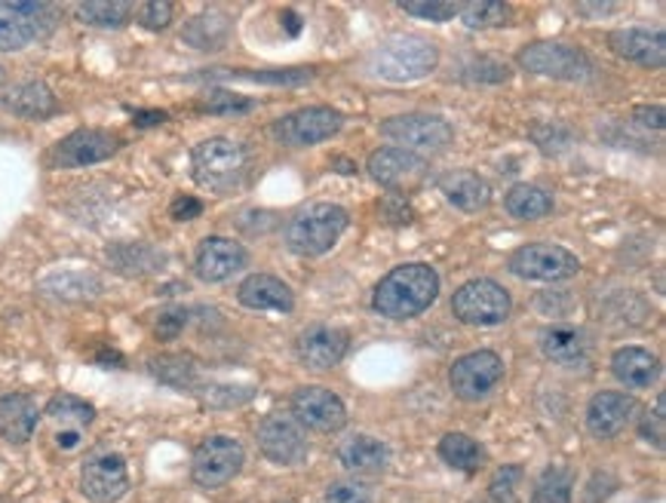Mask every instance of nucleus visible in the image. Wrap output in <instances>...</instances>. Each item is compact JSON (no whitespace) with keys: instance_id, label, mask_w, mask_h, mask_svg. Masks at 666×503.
I'll use <instances>...</instances> for the list:
<instances>
[{"instance_id":"nucleus-39","label":"nucleus","mask_w":666,"mask_h":503,"mask_svg":"<svg viewBox=\"0 0 666 503\" xmlns=\"http://www.w3.org/2000/svg\"><path fill=\"white\" fill-rule=\"evenodd\" d=\"M461 22L467 28H498L510 22V7L501 0H477L461 7Z\"/></svg>"},{"instance_id":"nucleus-34","label":"nucleus","mask_w":666,"mask_h":503,"mask_svg":"<svg viewBox=\"0 0 666 503\" xmlns=\"http://www.w3.org/2000/svg\"><path fill=\"white\" fill-rule=\"evenodd\" d=\"M74 13L83 25L123 28L133 16V3H126V0H90V3H78Z\"/></svg>"},{"instance_id":"nucleus-22","label":"nucleus","mask_w":666,"mask_h":503,"mask_svg":"<svg viewBox=\"0 0 666 503\" xmlns=\"http://www.w3.org/2000/svg\"><path fill=\"white\" fill-rule=\"evenodd\" d=\"M243 307L249 310H274V314H293L295 295L283 279L270 277V274H253L249 279H243L237 289Z\"/></svg>"},{"instance_id":"nucleus-3","label":"nucleus","mask_w":666,"mask_h":503,"mask_svg":"<svg viewBox=\"0 0 666 503\" xmlns=\"http://www.w3.org/2000/svg\"><path fill=\"white\" fill-rule=\"evenodd\" d=\"M350 225V215L338 203H310L286 227V246L301 258H317L332 249Z\"/></svg>"},{"instance_id":"nucleus-8","label":"nucleus","mask_w":666,"mask_h":503,"mask_svg":"<svg viewBox=\"0 0 666 503\" xmlns=\"http://www.w3.org/2000/svg\"><path fill=\"white\" fill-rule=\"evenodd\" d=\"M510 310L513 301L494 279H470L452 298V314L467 326H501Z\"/></svg>"},{"instance_id":"nucleus-29","label":"nucleus","mask_w":666,"mask_h":503,"mask_svg":"<svg viewBox=\"0 0 666 503\" xmlns=\"http://www.w3.org/2000/svg\"><path fill=\"white\" fill-rule=\"evenodd\" d=\"M338 461L350 473H381L390 461V451L381 439L375 437H350L338 445Z\"/></svg>"},{"instance_id":"nucleus-19","label":"nucleus","mask_w":666,"mask_h":503,"mask_svg":"<svg viewBox=\"0 0 666 503\" xmlns=\"http://www.w3.org/2000/svg\"><path fill=\"white\" fill-rule=\"evenodd\" d=\"M249 261V255L237 239L227 237H206L194 258V270L203 283H225L234 274H240Z\"/></svg>"},{"instance_id":"nucleus-24","label":"nucleus","mask_w":666,"mask_h":503,"mask_svg":"<svg viewBox=\"0 0 666 503\" xmlns=\"http://www.w3.org/2000/svg\"><path fill=\"white\" fill-rule=\"evenodd\" d=\"M38 402L25 393H10V397L0 399V437L13 445H22L28 439L34 437V427H38Z\"/></svg>"},{"instance_id":"nucleus-51","label":"nucleus","mask_w":666,"mask_h":503,"mask_svg":"<svg viewBox=\"0 0 666 503\" xmlns=\"http://www.w3.org/2000/svg\"><path fill=\"white\" fill-rule=\"evenodd\" d=\"M636 120L645 126H654V130H664V107H636Z\"/></svg>"},{"instance_id":"nucleus-2","label":"nucleus","mask_w":666,"mask_h":503,"mask_svg":"<svg viewBox=\"0 0 666 503\" xmlns=\"http://www.w3.org/2000/svg\"><path fill=\"white\" fill-rule=\"evenodd\" d=\"M246 170H249L246 147L234 138H225V135L206 138L191 154L194 182L206 191H215V194H234L246 182Z\"/></svg>"},{"instance_id":"nucleus-32","label":"nucleus","mask_w":666,"mask_h":503,"mask_svg":"<svg viewBox=\"0 0 666 503\" xmlns=\"http://www.w3.org/2000/svg\"><path fill=\"white\" fill-rule=\"evenodd\" d=\"M440 458L461 473H477L485 464V451L477 439H470L467 433H445L440 439Z\"/></svg>"},{"instance_id":"nucleus-9","label":"nucleus","mask_w":666,"mask_h":503,"mask_svg":"<svg viewBox=\"0 0 666 503\" xmlns=\"http://www.w3.org/2000/svg\"><path fill=\"white\" fill-rule=\"evenodd\" d=\"M246 461V451L237 439L230 437H209L203 439L194 461H191V479L206 491H215L227 485L230 479L237 476Z\"/></svg>"},{"instance_id":"nucleus-44","label":"nucleus","mask_w":666,"mask_h":503,"mask_svg":"<svg viewBox=\"0 0 666 503\" xmlns=\"http://www.w3.org/2000/svg\"><path fill=\"white\" fill-rule=\"evenodd\" d=\"M402 10L414 19H427V22H449L454 16H461L464 3H400Z\"/></svg>"},{"instance_id":"nucleus-55","label":"nucleus","mask_w":666,"mask_h":503,"mask_svg":"<svg viewBox=\"0 0 666 503\" xmlns=\"http://www.w3.org/2000/svg\"><path fill=\"white\" fill-rule=\"evenodd\" d=\"M0 78H3V68H0Z\"/></svg>"},{"instance_id":"nucleus-7","label":"nucleus","mask_w":666,"mask_h":503,"mask_svg":"<svg viewBox=\"0 0 666 503\" xmlns=\"http://www.w3.org/2000/svg\"><path fill=\"white\" fill-rule=\"evenodd\" d=\"M381 135L397 142L402 151H424V154H440L454 142V130L449 120L437 114H400L381 123Z\"/></svg>"},{"instance_id":"nucleus-45","label":"nucleus","mask_w":666,"mask_h":503,"mask_svg":"<svg viewBox=\"0 0 666 503\" xmlns=\"http://www.w3.org/2000/svg\"><path fill=\"white\" fill-rule=\"evenodd\" d=\"M639 433L645 442H652L654 449H664V437H666V411H664V397H657V406L654 411H645L642 418Z\"/></svg>"},{"instance_id":"nucleus-12","label":"nucleus","mask_w":666,"mask_h":503,"mask_svg":"<svg viewBox=\"0 0 666 503\" xmlns=\"http://www.w3.org/2000/svg\"><path fill=\"white\" fill-rule=\"evenodd\" d=\"M123 147V138L107 130H78L65 135L59 145L50 151V166L53 170H78V166H95L105 163Z\"/></svg>"},{"instance_id":"nucleus-33","label":"nucleus","mask_w":666,"mask_h":503,"mask_svg":"<svg viewBox=\"0 0 666 503\" xmlns=\"http://www.w3.org/2000/svg\"><path fill=\"white\" fill-rule=\"evenodd\" d=\"M506 213L522 222H541L553 213V197L534 185H516L506 194Z\"/></svg>"},{"instance_id":"nucleus-46","label":"nucleus","mask_w":666,"mask_h":503,"mask_svg":"<svg viewBox=\"0 0 666 503\" xmlns=\"http://www.w3.org/2000/svg\"><path fill=\"white\" fill-rule=\"evenodd\" d=\"M201 399L209 406V409H234V406H243V402H249L253 399V387L249 390H240L237 393V387L230 390L225 384H215L209 390H203Z\"/></svg>"},{"instance_id":"nucleus-35","label":"nucleus","mask_w":666,"mask_h":503,"mask_svg":"<svg viewBox=\"0 0 666 503\" xmlns=\"http://www.w3.org/2000/svg\"><path fill=\"white\" fill-rule=\"evenodd\" d=\"M47 418L55 421V424H71L78 433L83 427H90L95 421V409L81 397H71V393H59V397L50 399L47 406Z\"/></svg>"},{"instance_id":"nucleus-54","label":"nucleus","mask_w":666,"mask_h":503,"mask_svg":"<svg viewBox=\"0 0 666 503\" xmlns=\"http://www.w3.org/2000/svg\"><path fill=\"white\" fill-rule=\"evenodd\" d=\"M283 25L289 28L293 38H298V34H301V16L295 13V10H286V13H283Z\"/></svg>"},{"instance_id":"nucleus-26","label":"nucleus","mask_w":666,"mask_h":503,"mask_svg":"<svg viewBox=\"0 0 666 503\" xmlns=\"http://www.w3.org/2000/svg\"><path fill=\"white\" fill-rule=\"evenodd\" d=\"M107 265L114 267L123 277H145L157 274L166 265V255L151 243H114L107 246Z\"/></svg>"},{"instance_id":"nucleus-15","label":"nucleus","mask_w":666,"mask_h":503,"mask_svg":"<svg viewBox=\"0 0 666 503\" xmlns=\"http://www.w3.org/2000/svg\"><path fill=\"white\" fill-rule=\"evenodd\" d=\"M81 491L93 503H117L130 491V470L117 451H102L83 461Z\"/></svg>"},{"instance_id":"nucleus-5","label":"nucleus","mask_w":666,"mask_h":503,"mask_svg":"<svg viewBox=\"0 0 666 503\" xmlns=\"http://www.w3.org/2000/svg\"><path fill=\"white\" fill-rule=\"evenodd\" d=\"M59 25L53 3L0 0V53H19L38 40L50 38Z\"/></svg>"},{"instance_id":"nucleus-11","label":"nucleus","mask_w":666,"mask_h":503,"mask_svg":"<svg viewBox=\"0 0 666 503\" xmlns=\"http://www.w3.org/2000/svg\"><path fill=\"white\" fill-rule=\"evenodd\" d=\"M295 424L310 433H326L332 437L338 430H345L347 409L341 399L335 397L326 387H298L289 402Z\"/></svg>"},{"instance_id":"nucleus-40","label":"nucleus","mask_w":666,"mask_h":503,"mask_svg":"<svg viewBox=\"0 0 666 503\" xmlns=\"http://www.w3.org/2000/svg\"><path fill=\"white\" fill-rule=\"evenodd\" d=\"M522 466H501L498 473L489 482V494H492L494 503H522L520 497V485H522Z\"/></svg>"},{"instance_id":"nucleus-37","label":"nucleus","mask_w":666,"mask_h":503,"mask_svg":"<svg viewBox=\"0 0 666 503\" xmlns=\"http://www.w3.org/2000/svg\"><path fill=\"white\" fill-rule=\"evenodd\" d=\"M41 289L55 298H65V301H86L102 291V283L90 274H59V277L47 279Z\"/></svg>"},{"instance_id":"nucleus-23","label":"nucleus","mask_w":666,"mask_h":503,"mask_svg":"<svg viewBox=\"0 0 666 503\" xmlns=\"http://www.w3.org/2000/svg\"><path fill=\"white\" fill-rule=\"evenodd\" d=\"M0 105L7 111H13L16 117L25 120H47L53 117L59 111L53 90L43 83V80H25V83H16L13 90L0 95Z\"/></svg>"},{"instance_id":"nucleus-6","label":"nucleus","mask_w":666,"mask_h":503,"mask_svg":"<svg viewBox=\"0 0 666 503\" xmlns=\"http://www.w3.org/2000/svg\"><path fill=\"white\" fill-rule=\"evenodd\" d=\"M516 62L532 74L553 80H590L593 78V62L584 50L560 43V40H541V43H529L525 50H520Z\"/></svg>"},{"instance_id":"nucleus-38","label":"nucleus","mask_w":666,"mask_h":503,"mask_svg":"<svg viewBox=\"0 0 666 503\" xmlns=\"http://www.w3.org/2000/svg\"><path fill=\"white\" fill-rule=\"evenodd\" d=\"M213 78L246 80V83H277V86H298L314 78L307 68H280V71H215Z\"/></svg>"},{"instance_id":"nucleus-17","label":"nucleus","mask_w":666,"mask_h":503,"mask_svg":"<svg viewBox=\"0 0 666 503\" xmlns=\"http://www.w3.org/2000/svg\"><path fill=\"white\" fill-rule=\"evenodd\" d=\"M350 335L338 326H310L298 335L295 353L301 359V366L314 371L335 369L347 357Z\"/></svg>"},{"instance_id":"nucleus-21","label":"nucleus","mask_w":666,"mask_h":503,"mask_svg":"<svg viewBox=\"0 0 666 503\" xmlns=\"http://www.w3.org/2000/svg\"><path fill=\"white\" fill-rule=\"evenodd\" d=\"M366 170L378 185L402 187L424 175V160L412 151H402V147H378V151H372Z\"/></svg>"},{"instance_id":"nucleus-42","label":"nucleus","mask_w":666,"mask_h":503,"mask_svg":"<svg viewBox=\"0 0 666 503\" xmlns=\"http://www.w3.org/2000/svg\"><path fill=\"white\" fill-rule=\"evenodd\" d=\"M467 80H480V83H504L510 80V71H506L504 62H498V59H489V55H480V59H473L470 68L464 71Z\"/></svg>"},{"instance_id":"nucleus-43","label":"nucleus","mask_w":666,"mask_h":503,"mask_svg":"<svg viewBox=\"0 0 666 503\" xmlns=\"http://www.w3.org/2000/svg\"><path fill=\"white\" fill-rule=\"evenodd\" d=\"M326 503H372V491H369V485H362V482L341 479V482L329 485Z\"/></svg>"},{"instance_id":"nucleus-25","label":"nucleus","mask_w":666,"mask_h":503,"mask_svg":"<svg viewBox=\"0 0 666 503\" xmlns=\"http://www.w3.org/2000/svg\"><path fill=\"white\" fill-rule=\"evenodd\" d=\"M440 191L445 194L449 203H454L461 213H480L492 203V187L485 178L467 170H454L440 178Z\"/></svg>"},{"instance_id":"nucleus-18","label":"nucleus","mask_w":666,"mask_h":503,"mask_svg":"<svg viewBox=\"0 0 666 503\" xmlns=\"http://www.w3.org/2000/svg\"><path fill=\"white\" fill-rule=\"evenodd\" d=\"M636 409H639V402L633 397L617 393V390H602L586 406V430L596 439L621 437L626 424L636 418Z\"/></svg>"},{"instance_id":"nucleus-4","label":"nucleus","mask_w":666,"mask_h":503,"mask_svg":"<svg viewBox=\"0 0 666 503\" xmlns=\"http://www.w3.org/2000/svg\"><path fill=\"white\" fill-rule=\"evenodd\" d=\"M440 65V53L430 40L418 34H393L387 38L372 55V68L378 78L390 83H412L433 74Z\"/></svg>"},{"instance_id":"nucleus-27","label":"nucleus","mask_w":666,"mask_h":503,"mask_svg":"<svg viewBox=\"0 0 666 503\" xmlns=\"http://www.w3.org/2000/svg\"><path fill=\"white\" fill-rule=\"evenodd\" d=\"M182 40L187 47L201 50V53H218L225 50L230 40V19L218 10H206L187 19V25L182 28Z\"/></svg>"},{"instance_id":"nucleus-41","label":"nucleus","mask_w":666,"mask_h":503,"mask_svg":"<svg viewBox=\"0 0 666 503\" xmlns=\"http://www.w3.org/2000/svg\"><path fill=\"white\" fill-rule=\"evenodd\" d=\"M203 111H209V114H243V111H253L255 102L253 99H243L237 93H227V90H209V93L203 95L201 102Z\"/></svg>"},{"instance_id":"nucleus-31","label":"nucleus","mask_w":666,"mask_h":503,"mask_svg":"<svg viewBox=\"0 0 666 503\" xmlns=\"http://www.w3.org/2000/svg\"><path fill=\"white\" fill-rule=\"evenodd\" d=\"M147 371L163 381V384L175 387V390H191L201 378V369H197V359L185 357V353H163V357H154L147 362Z\"/></svg>"},{"instance_id":"nucleus-28","label":"nucleus","mask_w":666,"mask_h":503,"mask_svg":"<svg viewBox=\"0 0 666 503\" xmlns=\"http://www.w3.org/2000/svg\"><path fill=\"white\" fill-rule=\"evenodd\" d=\"M612 371L626 387H652L660 374V359L645 347H621L612 357Z\"/></svg>"},{"instance_id":"nucleus-1","label":"nucleus","mask_w":666,"mask_h":503,"mask_svg":"<svg viewBox=\"0 0 666 503\" xmlns=\"http://www.w3.org/2000/svg\"><path fill=\"white\" fill-rule=\"evenodd\" d=\"M440 295V274L430 265H402L390 270L372 295V307L387 319H412L424 314Z\"/></svg>"},{"instance_id":"nucleus-16","label":"nucleus","mask_w":666,"mask_h":503,"mask_svg":"<svg viewBox=\"0 0 666 503\" xmlns=\"http://www.w3.org/2000/svg\"><path fill=\"white\" fill-rule=\"evenodd\" d=\"M345 117L332 111V107H301L286 120H280L274 126V135L280 138L283 145H320L326 138L341 133Z\"/></svg>"},{"instance_id":"nucleus-50","label":"nucleus","mask_w":666,"mask_h":503,"mask_svg":"<svg viewBox=\"0 0 666 503\" xmlns=\"http://www.w3.org/2000/svg\"><path fill=\"white\" fill-rule=\"evenodd\" d=\"M170 213H173L175 222H191V218H197L203 213V203L197 197H175Z\"/></svg>"},{"instance_id":"nucleus-52","label":"nucleus","mask_w":666,"mask_h":503,"mask_svg":"<svg viewBox=\"0 0 666 503\" xmlns=\"http://www.w3.org/2000/svg\"><path fill=\"white\" fill-rule=\"evenodd\" d=\"M135 126H157V123H163L166 120V114L163 111H135Z\"/></svg>"},{"instance_id":"nucleus-53","label":"nucleus","mask_w":666,"mask_h":503,"mask_svg":"<svg viewBox=\"0 0 666 503\" xmlns=\"http://www.w3.org/2000/svg\"><path fill=\"white\" fill-rule=\"evenodd\" d=\"M614 10H617V3H577V13L584 16H605Z\"/></svg>"},{"instance_id":"nucleus-14","label":"nucleus","mask_w":666,"mask_h":503,"mask_svg":"<svg viewBox=\"0 0 666 503\" xmlns=\"http://www.w3.org/2000/svg\"><path fill=\"white\" fill-rule=\"evenodd\" d=\"M258 449L270 464L295 466L307 458V437L293 414L274 411L258 424Z\"/></svg>"},{"instance_id":"nucleus-13","label":"nucleus","mask_w":666,"mask_h":503,"mask_svg":"<svg viewBox=\"0 0 666 503\" xmlns=\"http://www.w3.org/2000/svg\"><path fill=\"white\" fill-rule=\"evenodd\" d=\"M501 381H504V362H501V357L494 350L467 353L449 371V384H452L454 397H461L464 402H480Z\"/></svg>"},{"instance_id":"nucleus-36","label":"nucleus","mask_w":666,"mask_h":503,"mask_svg":"<svg viewBox=\"0 0 666 503\" xmlns=\"http://www.w3.org/2000/svg\"><path fill=\"white\" fill-rule=\"evenodd\" d=\"M572 470L565 466H546L537 476L532 491V503H572Z\"/></svg>"},{"instance_id":"nucleus-30","label":"nucleus","mask_w":666,"mask_h":503,"mask_svg":"<svg viewBox=\"0 0 666 503\" xmlns=\"http://www.w3.org/2000/svg\"><path fill=\"white\" fill-rule=\"evenodd\" d=\"M541 350L556 366H574L586 353V335L581 329H572V326H553L541 335Z\"/></svg>"},{"instance_id":"nucleus-48","label":"nucleus","mask_w":666,"mask_h":503,"mask_svg":"<svg viewBox=\"0 0 666 503\" xmlns=\"http://www.w3.org/2000/svg\"><path fill=\"white\" fill-rule=\"evenodd\" d=\"M187 322V310H166V314H161V319H157V341H175L178 335H182V329H185Z\"/></svg>"},{"instance_id":"nucleus-49","label":"nucleus","mask_w":666,"mask_h":503,"mask_svg":"<svg viewBox=\"0 0 666 503\" xmlns=\"http://www.w3.org/2000/svg\"><path fill=\"white\" fill-rule=\"evenodd\" d=\"M378 209H381V215H385L387 222H397V225H402V222L412 218V209H409V203H406L400 194H387L385 203H381Z\"/></svg>"},{"instance_id":"nucleus-20","label":"nucleus","mask_w":666,"mask_h":503,"mask_svg":"<svg viewBox=\"0 0 666 503\" xmlns=\"http://www.w3.org/2000/svg\"><path fill=\"white\" fill-rule=\"evenodd\" d=\"M608 47L614 53L636 62L642 68L660 71L666 65V38L664 31H645V28H621L608 34Z\"/></svg>"},{"instance_id":"nucleus-10","label":"nucleus","mask_w":666,"mask_h":503,"mask_svg":"<svg viewBox=\"0 0 666 503\" xmlns=\"http://www.w3.org/2000/svg\"><path fill=\"white\" fill-rule=\"evenodd\" d=\"M510 274L520 279H534V283H556V279H568L581 270L577 255L553 243H529L510 255Z\"/></svg>"},{"instance_id":"nucleus-47","label":"nucleus","mask_w":666,"mask_h":503,"mask_svg":"<svg viewBox=\"0 0 666 503\" xmlns=\"http://www.w3.org/2000/svg\"><path fill=\"white\" fill-rule=\"evenodd\" d=\"M139 22L147 31H163L173 22V3L170 0H147L139 7Z\"/></svg>"}]
</instances>
